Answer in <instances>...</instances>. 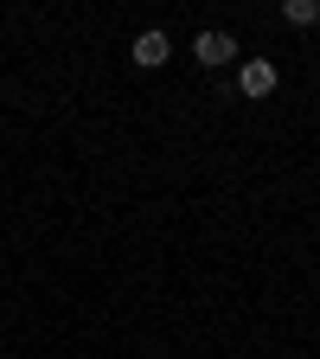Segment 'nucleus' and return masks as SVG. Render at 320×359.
Here are the masks:
<instances>
[{"mask_svg": "<svg viewBox=\"0 0 320 359\" xmlns=\"http://www.w3.org/2000/svg\"><path fill=\"white\" fill-rule=\"evenodd\" d=\"M128 58L141 65V71H160V65L173 58V39H167L160 26H148V32H134V45H128Z\"/></svg>", "mask_w": 320, "mask_h": 359, "instance_id": "f257e3e1", "label": "nucleus"}, {"mask_svg": "<svg viewBox=\"0 0 320 359\" xmlns=\"http://www.w3.org/2000/svg\"><path fill=\"white\" fill-rule=\"evenodd\" d=\"M193 58H199V71H218V65H231V58H237V39L211 26V32L193 39Z\"/></svg>", "mask_w": 320, "mask_h": 359, "instance_id": "f03ea898", "label": "nucleus"}, {"mask_svg": "<svg viewBox=\"0 0 320 359\" xmlns=\"http://www.w3.org/2000/svg\"><path fill=\"white\" fill-rule=\"evenodd\" d=\"M276 83H282V77H276V65H269V58H244V65H237V90H244V97H269Z\"/></svg>", "mask_w": 320, "mask_h": 359, "instance_id": "7ed1b4c3", "label": "nucleus"}, {"mask_svg": "<svg viewBox=\"0 0 320 359\" xmlns=\"http://www.w3.org/2000/svg\"><path fill=\"white\" fill-rule=\"evenodd\" d=\"M282 20L288 26H314L320 20V0H282Z\"/></svg>", "mask_w": 320, "mask_h": 359, "instance_id": "20e7f679", "label": "nucleus"}]
</instances>
